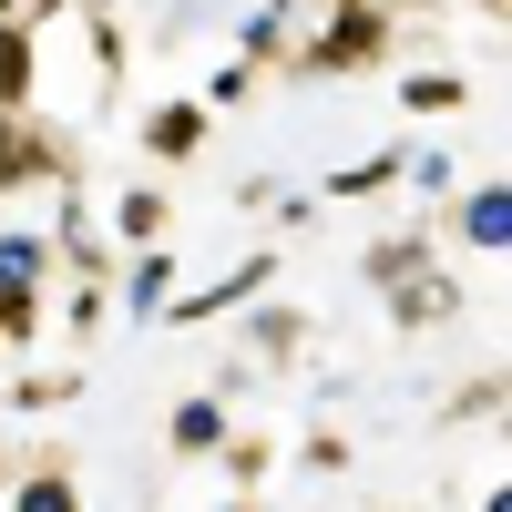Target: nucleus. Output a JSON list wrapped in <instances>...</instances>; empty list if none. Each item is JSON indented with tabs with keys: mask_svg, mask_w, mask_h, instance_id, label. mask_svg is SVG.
<instances>
[{
	"mask_svg": "<svg viewBox=\"0 0 512 512\" xmlns=\"http://www.w3.org/2000/svg\"><path fill=\"white\" fill-rule=\"evenodd\" d=\"M82 175V154L52 134V123H41L31 103H0V195H31V185H72Z\"/></svg>",
	"mask_w": 512,
	"mask_h": 512,
	"instance_id": "f257e3e1",
	"label": "nucleus"
},
{
	"mask_svg": "<svg viewBox=\"0 0 512 512\" xmlns=\"http://www.w3.org/2000/svg\"><path fill=\"white\" fill-rule=\"evenodd\" d=\"M369 62H390V11L379 0H328V31L297 52V72H369Z\"/></svg>",
	"mask_w": 512,
	"mask_h": 512,
	"instance_id": "f03ea898",
	"label": "nucleus"
},
{
	"mask_svg": "<svg viewBox=\"0 0 512 512\" xmlns=\"http://www.w3.org/2000/svg\"><path fill=\"white\" fill-rule=\"evenodd\" d=\"M205 134H216L205 93H175V103H154V113L134 123V144H144L154 164H195V154H205Z\"/></svg>",
	"mask_w": 512,
	"mask_h": 512,
	"instance_id": "7ed1b4c3",
	"label": "nucleus"
},
{
	"mask_svg": "<svg viewBox=\"0 0 512 512\" xmlns=\"http://www.w3.org/2000/svg\"><path fill=\"white\" fill-rule=\"evenodd\" d=\"M52 256H62L72 277H103V287H113V236L93 226V205H82L72 185H62V216H52Z\"/></svg>",
	"mask_w": 512,
	"mask_h": 512,
	"instance_id": "20e7f679",
	"label": "nucleus"
},
{
	"mask_svg": "<svg viewBox=\"0 0 512 512\" xmlns=\"http://www.w3.org/2000/svg\"><path fill=\"white\" fill-rule=\"evenodd\" d=\"M267 277H277V256H246L236 277H216V287H195V297H164V318H185V328H195V318H226V308H246V297L267 287Z\"/></svg>",
	"mask_w": 512,
	"mask_h": 512,
	"instance_id": "39448f33",
	"label": "nucleus"
},
{
	"mask_svg": "<svg viewBox=\"0 0 512 512\" xmlns=\"http://www.w3.org/2000/svg\"><path fill=\"white\" fill-rule=\"evenodd\" d=\"M390 318H400V328H431V318H461V287H451L441 267H410V277L390 287Z\"/></svg>",
	"mask_w": 512,
	"mask_h": 512,
	"instance_id": "423d86ee",
	"label": "nucleus"
},
{
	"mask_svg": "<svg viewBox=\"0 0 512 512\" xmlns=\"http://www.w3.org/2000/svg\"><path fill=\"white\" fill-rule=\"evenodd\" d=\"M0 103H41V31L0 21Z\"/></svg>",
	"mask_w": 512,
	"mask_h": 512,
	"instance_id": "0eeeda50",
	"label": "nucleus"
},
{
	"mask_svg": "<svg viewBox=\"0 0 512 512\" xmlns=\"http://www.w3.org/2000/svg\"><path fill=\"white\" fill-rule=\"evenodd\" d=\"M164 226H175V195H164V185H123L113 195V236L123 246H154Z\"/></svg>",
	"mask_w": 512,
	"mask_h": 512,
	"instance_id": "6e6552de",
	"label": "nucleus"
},
{
	"mask_svg": "<svg viewBox=\"0 0 512 512\" xmlns=\"http://www.w3.org/2000/svg\"><path fill=\"white\" fill-rule=\"evenodd\" d=\"M52 267H62V256H52L41 226H11V236H0V287H52Z\"/></svg>",
	"mask_w": 512,
	"mask_h": 512,
	"instance_id": "1a4fd4ad",
	"label": "nucleus"
},
{
	"mask_svg": "<svg viewBox=\"0 0 512 512\" xmlns=\"http://www.w3.org/2000/svg\"><path fill=\"white\" fill-rule=\"evenodd\" d=\"M164 297H175V256H164V236H154V246H134V277H123V308H134V318H164Z\"/></svg>",
	"mask_w": 512,
	"mask_h": 512,
	"instance_id": "9d476101",
	"label": "nucleus"
},
{
	"mask_svg": "<svg viewBox=\"0 0 512 512\" xmlns=\"http://www.w3.org/2000/svg\"><path fill=\"white\" fill-rule=\"evenodd\" d=\"M461 236H472L482 256H502L512 246V195L502 185H472V195H461Z\"/></svg>",
	"mask_w": 512,
	"mask_h": 512,
	"instance_id": "9b49d317",
	"label": "nucleus"
},
{
	"mask_svg": "<svg viewBox=\"0 0 512 512\" xmlns=\"http://www.w3.org/2000/svg\"><path fill=\"white\" fill-rule=\"evenodd\" d=\"M164 441H175L185 461H205L226 441V400H175V420H164Z\"/></svg>",
	"mask_w": 512,
	"mask_h": 512,
	"instance_id": "f8f14e48",
	"label": "nucleus"
},
{
	"mask_svg": "<svg viewBox=\"0 0 512 512\" xmlns=\"http://www.w3.org/2000/svg\"><path fill=\"white\" fill-rule=\"evenodd\" d=\"M11 502H21V512H72V502H82V482L62 472V461H31V472L11 482Z\"/></svg>",
	"mask_w": 512,
	"mask_h": 512,
	"instance_id": "ddd939ff",
	"label": "nucleus"
},
{
	"mask_svg": "<svg viewBox=\"0 0 512 512\" xmlns=\"http://www.w3.org/2000/svg\"><path fill=\"white\" fill-rule=\"evenodd\" d=\"M410 267H431V236H390V246H369V256H359V277H369V287H400Z\"/></svg>",
	"mask_w": 512,
	"mask_h": 512,
	"instance_id": "4468645a",
	"label": "nucleus"
},
{
	"mask_svg": "<svg viewBox=\"0 0 512 512\" xmlns=\"http://www.w3.org/2000/svg\"><path fill=\"white\" fill-rule=\"evenodd\" d=\"M461 103H472V82H461V72H410V82H400V113H461Z\"/></svg>",
	"mask_w": 512,
	"mask_h": 512,
	"instance_id": "2eb2a0df",
	"label": "nucleus"
},
{
	"mask_svg": "<svg viewBox=\"0 0 512 512\" xmlns=\"http://www.w3.org/2000/svg\"><path fill=\"white\" fill-rule=\"evenodd\" d=\"M236 62H287V0L246 11V31H236Z\"/></svg>",
	"mask_w": 512,
	"mask_h": 512,
	"instance_id": "dca6fc26",
	"label": "nucleus"
},
{
	"mask_svg": "<svg viewBox=\"0 0 512 512\" xmlns=\"http://www.w3.org/2000/svg\"><path fill=\"white\" fill-rule=\"evenodd\" d=\"M379 185H400V154H369V164H338V175H328V205H359V195H379Z\"/></svg>",
	"mask_w": 512,
	"mask_h": 512,
	"instance_id": "f3484780",
	"label": "nucleus"
},
{
	"mask_svg": "<svg viewBox=\"0 0 512 512\" xmlns=\"http://www.w3.org/2000/svg\"><path fill=\"white\" fill-rule=\"evenodd\" d=\"M216 451H226V482H236V492H256V482H267V461H277V441H256V431H226Z\"/></svg>",
	"mask_w": 512,
	"mask_h": 512,
	"instance_id": "a211bd4d",
	"label": "nucleus"
},
{
	"mask_svg": "<svg viewBox=\"0 0 512 512\" xmlns=\"http://www.w3.org/2000/svg\"><path fill=\"white\" fill-rule=\"evenodd\" d=\"M246 308H256V297H246ZM246 338H256V359H297V338H308V328H297L287 308H256V328H246Z\"/></svg>",
	"mask_w": 512,
	"mask_h": 512,
	"instance_id": "6ab92c4d",
	"label": "nucleus"
},
{
	"mask_svg": "<svg viewBox=\"0 0 512 512\" xmlns=\"http://www.w3.org/2000/svg\"><path fill=\"white\" fill-rule=\"evenodd\" d=\"M41 287H0V338H41Z\"/></svg>",
	"mask_w": 512,
	"mask_h": 512,
	"instance_id": "aec40b11",
	"label": "nucleus"
},
{
	"mask_svg": "<svg viewBox=\"0 0 512 512\" xmlns=\"http://www.w3.org/2000/svg\"><path fill=\"white\" fill-rule=\"evenodd\" d=\"M82 31H93V72L123 82V21H113V11H82Z\"/></svg>",
	"mask_w": 512,
	"mask_h": 512,
	"instance_id": "412c9836",
	"label": "nucleus"
},
{
	"mask_svg": "<svg viewBox=\"0 0 512 512\" xmlns=\"http://www.w3.org/2000/svg\"><path fill=\"white\" fill-rule=\"evenodd\" d=\"M246 93H256V62H216V72H205V113H226Z\"/></svg>",
	"mask_w": 512,
	"mask_h": 512,
	"instance_id": "4be33fe9",
	"label": "nucleus"
},
{
	"mask_svg": "<svg viewBox=\"0 0 512 512\" xmlns=\"http://www.w3.org/2000/svg\"><path fill=\"white\" fill-rule=\"evenodd\" d=\"M82 400V369H52V379H21V410H62Z\"/></svg>",
	"mask_w": 512,
	"mask_h": 512,
	"instance_id": "5701e85b",
	"label": "nucleus"
},
{
	"mask_svg": "<svg viewBox=\"0 0 512 512\" xmlns=\"http://www.w3.org/2000/svg\"><path fill=\"white\" fill-rule=\"evenodd\" d=\"M308 472H349V441H338V431H308Z\"/></svg>",
	"mask_w": 512,
	"mask_h": 512,
	"instance_id": "b1692460",
	"label": "nucleus"
},
{
	"mask_svg": "<svg viewBox=\"0 0 512 512\" xmlns=\"http://www.w3.org/2000/svg\"><path fill=\"white\" fill-rule=\"evenodd\" d=\"M0 21H31L41 31V21H62V0H0Z\"/></svg>",
	"mask_w": 512,
	"mask_h": 512,
	"instance_id": "393cba45",
	"label": "nucleus"
},
{
	"mask_svg": "<svg viewBox=\"0 0 512 512\" xmlns=\"http://www.w3.org/2000/svg\"><path fill=\"white\" fill-rule=\"evenodd\" d=\"M472 11H512V0H472Z\"/></svg>",
	"mask_w": 512,
	"mask_h": 512,
	"instance_id": "a878e982",
	"label": "nucleus"
}]
</instances>
